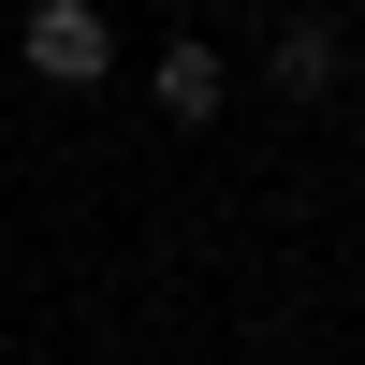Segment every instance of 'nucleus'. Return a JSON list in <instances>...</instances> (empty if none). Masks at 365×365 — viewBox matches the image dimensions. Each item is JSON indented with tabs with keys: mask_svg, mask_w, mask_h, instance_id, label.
Instances as JSON below:
<instances>
[{
	"mask_svg": "<svg viewBox=\"0 0 365 365\" xmlns=\"http://www.w3.org/2000/svg\"><path fill=\"white\" fill-rule=\"evenodd\" d=\"M15 58H29L44 88H103V73H117V29H103V0H29Z\"/></svg>",
	"mask_w": 365,
	"mask_h": 365,
	"instance_id": "nucleus-1",
	"label": "nucleus"
},
{
	"mask_svg": "<svg viewBox=\"0 0 365 365\" xmlns=\"http://www.w3.org/2000/svg\"><path fill=\"white\" fill-rule=\"evenodd\" d=\"M146 103H161V117H175V132H205V117H220V103H234V58H220V44H205V29H175V44H161V58H146Z\"/></svg>",
	"mask_w": 365,
	"mask_h": 365,
	"instance_id": "nucleus-2",
	"label": "nucleus"
},
{
	"mask_svg": "<svg viewBox=\"0 0 365 365\" xmlns=\"http://www.w3.org/2000/svg\"><path fill=\"white\" fill-rule=\"evenodd\" d=\"M336 73H351V44H336V29H322V15H292L278 44H263V88H278V103H322V88H336Z\"/></svg>",
	"mask_w": 365,
	"mask_h": 365,
	"instance_id": "nucleus-3",
	"label": "nucleus"
}]
</instances>
